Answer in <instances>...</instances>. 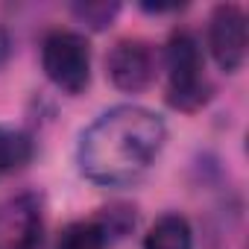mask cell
Here are the masks:
<instances>
[{"instance_id":"cell-6","label":"cell","mask_w":249,"mask_h":249,"mask_svg":"<svg viewBox=\"0 0 249 249\" xmlns=\"http://www.w3.org/2000/svg\"><path fill=\"white\" fill-rule=\"evenodd\" d=\"M144 249H194L191 223L182 214H161L150 226L144 237Z\"/></svg>"},{"instance_id":"cell-11","label":"cell","mask_w":249,"mask_h":249,"mask_svg":"<svg viewBox=\"0 0 249 249\" xmlns=\"http://www.w3.org/2000/svg\"><path fill=\"white\" fill-rule=\"evenodd\" d=\"M9 53H12V38H9V33L3 27H0V65L9 59Z\"/></svg>"},{"instance_id":"cell-1","label":"cell","mask_w":249,"mask_h":249,"mask_svg":"<svg viewBox=\"0 0 249 249\" xmlns=\"http://www.w3.org/2000/svg\"><path fill=\"white\" fill-rule=\"evenodd\" d=\"M167 141L164 120L144 106H114L82 132L76 147L79 173L103 188L141 179Z\"/></svg>"},{"instance_id":"cell-7","label":"cell","mask_w":249,"mask_h":249,"mask_svg":"<svg viewBox=\"0 0 249 249\" xmlns=\"http://www.w3.org/2000/svg\"><path fill=\"white\" fill-rule=\"evenodd\" d=\"M36 156V144L27 132L15 126H0V176L24 170Z\"/></svg>"},{"instance_id":"cell-10","label":"cell","mask_w":249,"mask_h":249,"mask_svg":"<svg viewBox=\"0 0 249 249\" xmlns=\"http://www.w3.org/2000/svg\"><path fill=\"white\" fill-rule=\"evenodd\" d=\"M117 12H120L117 3H76L73 6L76 21L85 24V27H91V30H106L114 21Z\"/></svg>"},{"instance_id":"cell-5","label":"cell","mask_w":249,"mask_h":249,"mask_svg":"<svg viewBox=\"0 0 249 249\" xmlns=\"http://www.w3.org/2000/svg\"><path fill=\"white\" fill-rule=\"evenodd\" d=\"M106 71H108V79L114 82V88L126 91V94H138L156 76V56L147 41L123 38L108 50Z\"/></svg>"},{"instance_id":"cell-3","label":"cell","mask_w":249,"mask_h":249,"mask_svg":"<svg viewBox=\"0 0 249 249\" xmlns=\"http://www.w3.org/2000/svg\"><path fill=\"white\" fill-rule=\"evenodd\" d=\"M44 76L65 94L76 97L91 82V47L73 30H53L41 41Z\"/></svg>"},{"instance_id":"cell-8","label":"cell","mask_w":249,"mask_h":249,"mask_svg":"<svg viewBox=\"0 0 249 249\" xmlns=\"http://www.w3.org/2000/svg\"><path fill=\"white\" fill-rule=\"evenodd\" d=\"M106 234L94 220H79L62 229L56 249H106Z\"/></svg>"},{"instance_id":"cell-4","label":"cell","mask_w":249,"mask_h":249,"mask_svg":"<svg viewBox=\"0 0 249 249\" xmlns=\"http://www.w3.org/2000/svg\"><path fill=\"white\" fill-rule=\"evenodd\" d=\"M208 50L211 59L217 62L220 71L234 73L243 68L246 62V12L237 3H220L214 6L211 18H208Z\"/></svg>"},{"instance_id":"cell-9","label":"cell","mask_w":249,"mask_h":249,"mask_svg":"<svg viewBox=\"0 0 249 249\" xmlns=\"http://www.w3.org/2000/svg\"><path fill=\"white\" fill-rule=\"evenodd\" d=\"M94 223L103 229L106 240L111 243L114 237H123L132 226H135V208L129 205H114V208H106L100 217H94Z\"/></svg>"},{"instance_id":"cell-2","label":"cell","mask_w":249,"mask_h":249,"mask_svg":"<svg viewBox=\"0 0 249 249\" xmlns=\"http://www.w3.org/2000/svg\"><path fill=\"white\" fill-rule=\"evenodd\" d=\"M167 103L176 111H199L211 100V82L205 76V59L199 38L191 30H173L167 38Z\"/></svg>"}]
</instances>
